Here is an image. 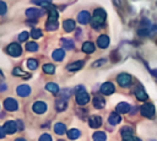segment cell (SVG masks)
<instances>
[{
    "label": "cell",
    "mask_w": 157,
    "mask_h": 141,
    "mask_svg": "<svg viewBox=\"0 0 157 141\" xmlns=\"http://www.w3.org/2000/svg\"><path fill=\"white\" fill-rule=\"evenodd\" d=\"M120 134L123 137H128V136H132V128L130 126H123L120 129Z\"/></svg>",
    "instance_id": "obj_29"
},
{
    "label": "cell",
    "mask_w": 157,
    "mask_h": 141,
    "mask_svg": "<svg viewBox=\"0 0 157 141\" xmlns=\"http://www.w3.org/2000/svg\"><path fill=\"white\" fill-rule=\"evenodd\" d=\"M32 109H33V112L34 113H37V114H43L45 110H47V104L44 103V102H36L34 104H33V107H32Z\"/></svg>",
    "instance_id": "obj_11"
},
{
    "label": "cell",
    "mask_w": 157,
    "mask_h": 141,
    "mask_svg": "<svg viewBox=\"0 0 157 141\" xmlns=\"http://www.w3.org/2000/svg\"><path fill=\"white\" fill-rule=\"evenodd\" d=\"M140 113L145 118H152L155 115V107L151 103H145L140 108Z\"/></svg>",
    "instance_id": "obj_3"
},
{
    "label": "cell",
    "mask_w": 157,
    "mask_h": 141,
    "mask_svg": "<svg viewBox=\"0 0 157 141\" xmlns=\"http://www.w3.org/2000/svg\"><path fill=\"white\" fill-rule=\"evenodd\" d=\"M16 92L20 97H27L29 96L31 93V87L28 85H20L17 88H16Z\"/></svg>",
    "instance_id": "obj_9"
},
{
    "label": "cell",
    "mask_w": 157,
    "mask_h": 141,
    "mask_svg": "<svg viewBox=\"0 0 157 141\" xmlns=\"http://www.w3.org/2000/svg\"><path fill=\"white\" fill-rule=\"evenodd\" d=\"M61 96H63L64 98H69V97H70V91H69V90H63V91H61Z\"/></svg>",
    "instance_id": "obj_42"
},
{
    "label": "cell",
    "mask_w": 157,
    "mask_h": 141,
    "mask_svg": "<svg viewBox=\"0 0 157 141\" xmlns=\"http://www.w3.org/2000/svg\"><path fill=\"white\" fill-rule=\"evenodd\" d=\"M26 15H27V17H28V18L36 20V18H38V17L42 15V11H40V10H38V9L31 7V9H28V10L26 11Z\"/></svg>",
    "instance_id": "obj_14"
},
{
    "label": "cell",
    "mask_w": 157,
    "mask_h": 141,
    "mask_svg": "<svg viewBox=\"0 0 157 141\" xmlns=\"http://www.w3.org/2000/svg\"><path fill=\"white\" fill-rule=\"evenodd\" d=\"M7 53L11 55V56H20L21 53H22V48L20 44L17 43H12L7 47Z\"/></svg>",
    "instance_id": "obj_5"
},
{
    "label": "cell",
    "mask_w": 157,
    "mask_h": 141,
    "mask_svg": "<svg viewBox=\"0 0 157 141\" xmlns=\"http://www.w3.org/2000/svg\"><path fill=\"white\" fill-rule=\"evenodd\" d=\"M123 139H124L123 141H141L140 139L134 137V136H128V137H123Z\"/></svg>",
    "instance_id": "obj_41"
},
{
    "label": "cell",
    "mask_w": 157,
    "mask_h": 141,
    "mask_svg": "<svg viewBox=\"0 0 157 141\" xmlns=\"http://www.w3.org/2000/svg\"><path fill=\"white\" fill-rule=\"evenodd\" d=\"M4 129H5L6 134H10V135H12V134H15V132L18 130V126H17V123H16V121H12V120H10V121H6V123H5V125H4Z\"/></svg>",
    "instance_id": "obj_6"
},
{
    "label": "cell",
    "mask_w": 157,
    "mask_h": 141,
    "mask_svg": "<svg viewBox=\"0 0 157 141\" xmlns=\"http://www.w3.org/2000/svg\"><path fill=\"white\" fill-rule=\"evenodd\" d=\"M15 141H26V140H25V139H22V137H18V139H16Z\"/></svg>",
    "instance_id": "obj_45"
},
{
    "label": "cell",
    "mask_w": 157,
    "mask_h": 141,
    "mask_svg": "<svg viewBox=\"0 0 157 141\" xmlns=\"http://www.w3.org/2000/svg\"><path fill=\"white\" fill-rule=\"evenodd\" d=\"M80 135H81V132H80V130H77V129H70V130L67 131V137H69L70 140H76V139H78Z\"/></svg>",
    "instance_id": "obj_26"
},
{
    "label": "cell",
    "mask_w": 157,
    "mask_h": 141,
    "mask_svg": "<svg viewBox=\"0 0 157 141\" xmlns=\"http://www.w3.org/2000/svg\"><path fill=\"white\" fill-rule=\"evenodd\" d=\"M135 96H136V98H137L139 101H146V99L148 98L147 93L144 91V88H142V87L136 88V91H135Z\"/></svg>",
    "instance_id": "obj_18"
},
{
    "label": "cell",
    "mask_w": 157,
    "mask_h": 141,
    "mask_svg": "<svg viewBox=\"0 0 157 141\" xmlns=\"http://www.w3.org/2000/svg\"><path fill=\"white\" fill-rule=\"evenodd\" d=\"M117 81H118V83H119L121 87H128V86H130V85H131L132 78H131V76H130L129 74L123 72V74H119V75H118Z\"/></svg>",
    "instance_id": "obj_4"
},
{
    "label": "cell",
    "mask_w": 157,
    "mask_h": 141,
    "mask_svg": "<svg viewBox=\"0 0 157 141\" xmlns=\"http://www.w3.org/2000/svg\"><path fill=\"white\" fill-rule=\"evenodd\" d=\"M92 102H93V107L94 108H98V109H101V108H103L105 105V101L102 97H98V96H96Z\"/></svg>",
    "instance_id": "obj_19"
},
{
    "label": "cell",
    "mask_w": 157,
    "mask_h": 141,
    "mask_svg": "<svg viewBox=\"0 0 157 141\" xmlns=\"http://www.w3.org/2000/svg\"><path fill=\"white\" fill-rule=\"evenodd\" d=\"M26 49H27L28 51L34 53V51H37V49H38V44H37L36 42H28V43L26 44Z\"/></svg>",
    "instance_id": "obj_31"
},
{
    "label": "cell",
    "mask_w": 157,
    "mask_h": 141,
    "mask_svg": "<svg viewBox=\"0 0 157 141\" xmlns=\"http://www.w3.org/2000/svg\"><path fill=\"white\" fill-rule=\"evenodd\" d=\"M59 141H63V140H59Z\"/></svg>",
    "instance_id": "obj_47"
},
{
    "label": "cell",
    "mask_w": 157,
    "mask_h": 141,
    "mask_svg": "<svg viewBox=\"0 0 157 141\" xmlns=\"http://www.w3.org/2000/svg\"><path fill=\"white\" fill-rule=\"evenodd\" d=\"M61 44H63V47L66 48V49H72V48H74V42H72L71 39H65V38H63V39H61Z\"/></svg>",
    "instance_id": "obj_32"
},
{
    "label": "cell",
    "mask_w": 157,
    "mask_h": 141,
    "mask_svg": "<svg viewBox=\"0 0 157 141\" xmlns=\"http://www.w3.org/2000/svg\"><path fill=\"white\" fill-rule=\"evenodd\" d=\"M105 17H107V13L103 9H96L94 12H93V16H92V21H91L92 27L98 28V27L103 26V23L105 21Z\"/></svg>",
    "instance_id": "obj_1"
},
{
    "label": "cell",
    "mask_w": 157,
    "mask_h": 141,
    "mask_svg": "<svg viewBox=\"0 0 157 141\" xmlns=\"http://www.w3.org/2000/svg\"><path fill=\"white\" fill-rule=\"evenodd\" d=\"M88 124H90L91 128L97 129V128H99V126L102 125V118L98 116V115H92V116L88 119Z\"/></svg>",
    "instance_id": "obj_12"
},
{
    "label": "cell",
    "mask_w": 157,
    "mask_h": 141,
    "mask_svg": "<svg viewBox=\"0 0 157 141\" xmlns=\"http://www.w3.org/2000/svg\"><path fill=\"white\" fill-rule=\"evenodd\" d=\"M58 27H59L58 20H50V18H48V22H47V26H45V28L48 31H55Z\"/></svg>",
    "instance_id": "obj_22"
},
{
    "label": "cell",
    "mask_w": 157,
    "mask_h": 141,
    "mask_svg": "<svg viewBox=\"0 0 157 141\" xmlns=\"http://www.w3.org/2000/svg\"><path fill=\"white\" fill-rule=\"evenodd\" d=\"M55 108H56L58 112L65 110V109H66V101H64V99H58V101L55 102Z\"/></svg>",
    "instance_id": "obj_28"
},
{
    "label": "cell",
    "mask_w": 157,
    "mask_h": 141,
    "mask_svg": "<svg viewBox=\"0 0 157 141\" xmlns=\"http://www.w3.org/2000/svg\"><path fill=\"white\" fill-rule=\"evenodd\" d=\"M45 90L49 91V92L53 93V94H55V93L59 92V87H58V85H56V83H53V82L47 83V85H45Z\"/></svg>",
    "instance_id": "obj_25"
},
{
    "label": "cell",
    "mask_w": 157,
    "mask_h": 141,
    "mask_svg": "<svg viewBox=\"0 0 157 141\" xmlns=\"http://www.w3.org/2000/svg\"><path fill=\"white\" fill-rule=\"evenodd\" d=\"M34 4H38V5H48V4H50L52 2V0H32Z\"/></svg>",
    "instance_id": "obj_38"
},
{
    "label": "cell",
    "mask_w": 157,
    "mask_h": 141,
    "mask_svg": "<svg viewBox=\"0 0 157 141\" xmlns=\"http://www.w3.org/2000/svg\"><path fill=\"white\" fill-rule=\"evenodd\" d=\"M90 20H91V15H90L88 11H81V12L77 15V21H78V23H81V25L88 23Z\"/></svg>",
    "instance_id": "obj_10"
},
{
    "label": "cell",
    "mask_w": 157,
    "mask_h": 141,
    "mask_svg": "<svg viewBox=\"0 0 157 141\" xmlns=\"http://www.w3.org/2000/svg\"><path fill=\"white\" fill-rule=\"evenodd\" d=\"M28 32H26V31H23V32H21L20 33V36H18V40L20 42H26L27 40V38H28Z\"/></svg>",
    "instance_id": "obj_36"
},
{
    "label": "cell",
    "mask_w": 157,
    "mask_h": 141,
    "mask_svg": "<svg viewBox=\"0 0 157 141\" xmlns=\"http://www.w3.org/2000/svg\"><path fill=\"white\" fill-rule=\"evenodd\" d=\"M6 9H7V7H6V4L0 0V15H4V13L6 12Z\"/></svg>",
    "instance_id": "obj_40"
},
{
    "label": "cell",
    "mask_w": 157,
    "mask_h": 141,
    "mask_svg": "<svg viewBox=\"0 0 157 141\" xmlns=\"http://www.w3.org/2000/svg\"><path fill=\"white\" fill-rule=\"evenodd\" d=\"M54 131H55V134H58V135L65 134V132H66V126H65V124H63V123H56V124L54 125Z\"/></svg>",
    "instance_id": "obj_21"
},
{
    "label": "cell",
    "mask_w": 157,
    "mask_h": 141,
    "mask_svg": "<svg viewBox=\"0 0 157 141\" xmlns=\"http://www.w3.org/2000/svg\"><path fill=\"white\" fill-rule=\"evenodd\" d=\"M63 27L66 32H71L75 29V22L72 20H65L64 23H63Z\"/></svg>",
    "instance_id": "obj_23"
},
{
    "label": "cell",
    "mask_w": 157,
    "mask_h": 141,
    "mask_svg": "<svg viewBox=\"0 0 157 141\" xmlns=\"http://www.w3.org/2000/svg\"><path fill=\"white\" fill-rule=\"evenodd\" d=\"M105 63V59H99V60H97V63H94L93 64V66L96 67V66H99V65H103Z\"/></svg>",
    "instance_id": "obj_43"
},
{
    "label": "cell",
    "mask_w": 157,
    "mask_h": 141,
    "mask_svg": "<svg viewBox=\"0 0 157 141\" xmlns=\"http://www.w3.org/2000/svg\"><path fill=\"white\" fill-rule=\"evenodd\" d=\"M117 112L120 113V114H125V113H129L130 112V105L126 103V102H120L118 105H117Z\"/></svg>",
    "instance_id": "obj_15"
},
{
    "label": "cell",
    "mask_w": 157,
    "mask_h": 141,
    "mask_svg": "<svg viewBox=\"0 0 157 141\" xmlns=\"http://www.w3.org/2000/svg\"><path fill=\"white\" fill-rule=\"evenodd\" d=\"M82 66H83V61H82V60H78V61H74V63L69 64V65H67V70H69V71H77V70H80Z\"/></svg>",
    "instance_id": "obj_17"
},
{
    "label": "cell",
    "mask_w": 157,
    "mask_h": 141,
    "mask_svg": "<svg viewBox=\"0 0 157 141\" xmlns=\"http://www.w3.org/2000/svg\"><path fill=\"white\" fill-rule=\"evenodd\" d=\"M42 36H43V33H42V31H40V29H33V31L31 32V37H32V38H34V39L40 38Z\"/></svg>",
    "instance_id": "obj_35"
},
{
    "label": "cell",
    "mask_w": 157,
    "mask_h": 141,
    "mask_svg": "<svg viewBox=\"0 0 157 141\" xmlns=\"http://www.w3.org/2000/svg\"><path fill=\"white\" fill-rule=\"evenodd\" d=\"M49 18H50V20H58V12H56V10L52 9V10L49 11Z\"/></svg>",
    "instance_id": "obj_37"
},
{
    "label": "cell",
    "mask_w": 157,
    "mask_h": 141,
    "mask_svg": "<svg viewBox=\"0 0 157 141\" xmlns=\"http://www.w3.org/2000/svg\"><path fill=\"white\" fill-rule=\"evenodd\" d=\"M65 56V51L63 49H55L53 51V59L56 60V61H61Z\"/></svg>",
    "instance_id": "obj_20"
},
{
    "label": "cell",
    "mask_w": 157,
    "mask_h": 141,
    "mask_svg": "<svg viewBox=\"0 0 157 141\" xmlns=\"http://www.w3.org/2000/svg\"><path fill=\"white\" fill-rule=\"evenodd\" d=\"M39 141H52V136L49 134H43L39 137Z\"/></svg>",
    "instance_id": "obj_39"
},
{
    "label": "cell",
    "mask_w": 157,
    "mask_h": 141,
    "mask_svg": "<svg viewBox=\"0 0 157 141\" xmlns=\"http://www.w3.org/2000/svg\"><path fill=\"white\" fill-rule=\"evenodd\" d=\"M97 45H98L99 48H102V49L107 48V47L109 45V37H108V36H105V34L99 36V37H98V39H97Z\"/></svg>",
    "instance_id": "obj_13"
},
{
    "label": "cell",
    "mask_w": 157,
    "mask_h": 141,
    "mask_svg": "<svg viewBox=\"0 0 157 141\" xmlns=\"http://www.w3.org/2000/svg\"><path fill=\"white\" fill-rule=\"evenodd\" d=\"M120 120H121V118H120V115H119L118 112L112 113V114L109 115V118H108V121H109L110 125H117V124L120 123Z\"/></svg>",
    "instance_id": "obj_16"
},
{
    "label": "cell",
    "mask_w": 157,
    "mask_h": 141,
    "mask_svg": "<svg viewBox=\"0 0 157 141\" xmlns=\"http://www.w3.org/2000/svg\"><path fill=\"white\" fill-rule=\"evenodd\" d=\"M76 102L80 105H85L90 102V94L83 90V87H78L76 91Z\"/></svg>",
    "instance_id": "obj_2"
},
{
    "label": "cell",
    "mask_w": 157,
    "mask_h": 141,
    "mask_svg": "<svg viewBox=\"0 0 157 141\" xmlns=\"http://www.w3.org/2000/svg\"><path fill=\"white\" fill-rule=\"evenodd\" d=\"M12 74H13V75H16V76H22V77H28V76H29V75L25 74L20 67H15V69H13V71H12Z\"/></svg>",
    "instance_id": "obj_34"
},
{
    "label": "cell",
    "mask_w": 157,
    "mask_h": 141,
    "mask_svg": "<svg viewBox=\"0 0 157 141\" xmlns=\"http://www.w3.org/2000/svg\"><path fill=\"white\" fill-rule=\"evenodd\" d=\"M4 107H5V109H6V110L15 112V110L17 109L18 104H17V102H16L13 98H6V99L4 101Z\"/></svg>",
    "instance_id": "obj_8"
},
{
    "label": "cell",
    "mask_w": 157,
    "mask_h": 141,
    "mask_svg": "<svg viewBox=\"0 0 157 141\" xmlns=\"http://www.w3.org/2000/svg\"><path fill=\"white\" fill-rule=\"evenodd\" d=\"M43 71H44L45 74L53 75V74H54V71H55V67H54V65H53V64H44V65H43Z\"/></svg>",
    "instance_id": "obj_30"
},
{
    "label": "cell",
    "mask_w": 157,
    "mask_h": 141,
    "mask_svg": "<svg viewBox=\"0 0 157 141\" xmlns=\"http://www.w3.org/2000/svg\"><path fill=\"white\" fill-rule=\"evenodd\" d=\"M0 80H4V75H2V72L0 71Z\"/></svg>",
    "instance_id": "obj_46"
},
{
    "label": "cell",
    "mask_w": 157,
    "mask_h": 141,
    "mask_svg": "<svg viewBox=\"0 0 157 141\" xmlns=\"http://www.w3.org/2000/svg\"><path fill=\"white\" fill-rule=\"evenodd\" d=\"M37 66H38V61L36 59H28L27 60V67L29 70H34V69H37Z\"/></svg>",
    "instance_id": "obj_33"
},
{
    "label": "cell",
    "mask_w": 157,
    "mask_h": 141,
    "mask_svg": "<svg viewBox=\"0 0 157 141\" xmlns=\"http://www.w3.org/2000/svg\"><path fill=\"white\" fill-rule=\"evenodd\" d=\"M115 91V87L112 82H104L102 86H101V93L105 94V96H109L112 94L113 92Z\"/></svg>",
    "instance_id": "obj_7"
},
{
    "label": "cell",
    "mask_w": 157,
    "mask_h": 141,
    "mask_svg": "<svg viewBox=\"0 0 157 141\" xmlns=\"http://www.w3.org/2000/svg\"><path fill=\"white\" fill-rule=\"evenodd\" d=\"M93 140L94 141H105L107 140V135L103 131H96L93 134Z\"/></svg>",
    "instance_id": "obj_27"
},
{
    "label": "cell",
    "mask_w": 157,
    "mask_h": 141,
    "mask_svg": "<svg viewBox=\"0 0 157 141\" xmlns=\"http://www.w3.org/2000/svg\"><path fill=\"white\" fill-rule=\"evenodd\" d=\"M5 135H6V131H5L4 126H0V139H4Z\"/></svg>",
    "instance_id": "obj_44"
},
{
    "label": "cell",
    "mask_w": 157,
    "mask_h": 141,
    "mask_svg": "<svg viewBox=\"0 0 157 141\" xmlns=\"http://www.w3.org/2000/svg\"><path fill=\"white\" fill-rule=\"evenodd\" d=\"M82 50L87 54H92L94 51V45L92 42H85L83 45H82Z\"/></svg>",
    "instance_id": "obj_24"
}]
</instances>
